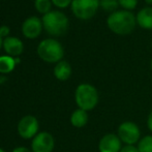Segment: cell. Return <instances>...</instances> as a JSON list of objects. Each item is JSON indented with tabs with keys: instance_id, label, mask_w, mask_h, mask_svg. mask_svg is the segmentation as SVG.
Instances as JSON below:
<instances>
[{
	"instance_id": "obj_20",
	"label": "cell",
	"mask_w": 152,
	"mask_h": 152,
	"mask_svg": "<svg viewBox=\"0 0 152 152\" xmlns=\"http://www.w3.org/2000/svg\"><path fill=\"white\" fill-rule=\"evenodd\" d=\"M52 3L54 4L56 7L60 8V10H63V8H66L68 6H70L72 0H51Z\"/></svg>"
},
{
	"instance_id": "obj_4",
	"label": "cell",
	"mask_w": 152,
	"mask_h": 152,
	"mask_svg": "<svg viewBox=\"0 0 152 152\" xmlns=\"http://www.w3.org/2000/svg\"><path fill=\"white\" fill-rule=\"evenodd\" d=\"M36 53L42 61L48 63H58L64 56V49L57 39L46 38L38 44Z\"/></svg>"
},
{
	"instance_id": "obj_3",
	"label": "cell",
	"mask_w": 152,
	"mask_h": 152,
	"mask_svg": "<svg viewBox=\"0 0 152 152\" xmlns=\"http://www.w3.org/2000/svg\"><path fill=\"white\" fill-rule=\"evenodd\" d=\"M75 100L79 109H82L86 112L93 110L99 100L97 89L91 84L82 83L75 91Z\"/></svg>"
},
{
	"instance_id": "obj_19",
	"label": "cell",
	"mask_w": 152,
	"mask_h": 152,
	"mask_svg": "<svg viewBox=\"0 0 152 152\" xmlns=\"http://www.w3.org/2000/svg\"><path fill=\"white\" fill-rule=\"evenodd\" d=\"M118 2L119 6H121L124 10H128V12H132L138 5V0H118Z\"/></svg>"
},
{
	"instance_id": "obj_11",
	"label": "cell",
	"mask_w": 152,
	"mask_h": 152,
	"mask_svg": "<svg viewBox=\"0 0 152 152\" xmlns=\"http://www.w3.org/2000/svg\"><path fill=\"white\" fill-rule=\"evenodd\" d=\"M4 52L6 55L12 56L14 58L20 57V55L24 51V44L19 37L16 36H8L6 38H3V45H2Z\"/></svg>"
},
{
	"instance_id": "obj_25",
	"label": "cell",
	"mask_w": 152,
	"mask_h": 152,
	"mask_svg": "<svg viewBox=\"0 0 152 152\" xmlns=\"http://www.w3.org/2000/svg\"><path fill=\"white\" fill-rule=\"evenodd\" d=\"M2 45H3V38L0 36V50H1V48H2Z\"/></svg>"
},
{
	"instance_id": "obj_17",
	"label": "cell",
	"mask_w": 152,
	"mask_h": 152,
	"mask_svg": "<svg viewBox=\"0 0 152 152\" xmlns=\"http://www.w3.org/2000/svg\"><path fill=\"white\" fill-rule=\"evenodd\" d=\"M139 152H152V134L145 136L138 143Z\"/></svg>"
},
{
	"instance_id": "obj_28",
	"label": "cell",
	"mask_w": 152,
	"mask_h": 152,
	"mask_svg": "<svg viewBox=\"0 0 152 152\" xmlns=\"http://www.w3.org/2000/svg\"><path fill=\"white\" fill-rule=\"evenodd\" d=\"M150 67H151V72H152V60H151V63H150Z\"/></svg>"
},
{
	"instance_id": "obj_16",
	"label": "cell",
	"mask_w": 152,
	"mask_h": 152,
	"mask_svg": "<svg viewBox=\"0 0 152 152\" xmlns=\"http://www.w3.org/2000/svg\"><path fill=\"white\" fill-rule=\"evenodd\" d=\"M52 1L51 0H35L34 1V6L37 12L42 14V16L51 12L52 8Z\"/></svg>"
},
{
	"instance_id": "obj_9",
	"label": "cell",
	"mask_w": 152,
	"mask_h": 152,
	"mask_svg": "<svg viewBox=\"0 0 152 152\" xmlns=\"http://www.w3.org/2000/svg\"><path fill=\"white\" fill-rule=\"evenodd\" d=\"M42 29H44V27H42V19L35 16L27 18L21 26L22 34L29 39H34V38L38 37L42 34Z\"/></svg>"
},
{
	"instance_id": "obj_13",
	"label": "cell",
	"mask_w": 152,
	"mask_h": 152,
	"mask_svg": "<svg viewBox=\"0 0 152 152\" xmlns=\"http://www.w3.org/2000/svg\"><path fill=\"white\" fill-rule=\"evenodd\" d=\"M53 72H54V76L57 80L66 81L70 78V76H72V69L70 64L68 63L67 61L61 60V61H59L58 63H56Z\"/></svg>"
},
{
	"instance_id": "obj_24",
	"label": "cell",
	"mask_w": 152,
	"mask_h": 152,
	"mask_svg": "<svg viewBox=\"0 0 152 152\" xmlns=\"http://www.w3.org/2000/svg\"><path fill=\"white\" fill-rule=\"evenodd\" d=\"M12 152H32V151L30 150V149L26 148V147L21 146V147H17V148H15Z\"/></svg>"
},
{
	"instance_id": "obj_29",
	"label": "cell",
	"mask_w": 152,
	"mask_h": 152,
	"mask_svg": "<svg viewBox=\"0 0 152 152\" xmlns=\"http://www.w3.org/2000/svg\"><path fill=\"white\" fill-rule=\"evenodd\" d=\"M151 47H152V42H151Z\"/></svg>"
},
{
	"instance_id": "obj_27",
	"label": "cell",
	"mask_w": 152,
	"mask_h": 152,
	"mask_svg": "<svg viewBox=\"0 0 152 152\" xmlns=\"http://www.w3.org/2000/svg\"><path fill=\"white\" fill-rule=\"evenodd\" d=\"M0 152H6L4 149H2V148H0Z\"/></svg>"
},
{
	"instance_id": "obj_8",
	"label": "cell",
	"mask_w": 152,
	"mask_h": 152,
	"mask_svg": "<svg viewBox=\"0 0 152 152\" xmlns=\"http://www.w3.org/2000/svg\"><path fill=\"white\" fill-rule=\"evenodd\" d=\"M55 147V140L50 132H38L31 143L32 152H52Z\"/></svg>"
},
{
	"instance_id": "obj_6",
	"label": "cell",
	"mask_w": 152,
	"mask_h": 152,
	"mask_svg": "<svg viewBox=\"0 0 152 152\" xmlns=\"http://www.w3.org/2000/svg\"><path fill=\"white\" fill-rule=\"evenodd\" d=\"M117 136L125 145H134L141 140V130L134 122L124 121L118 126Z\"/></svg>"
},
{
	"instance_id": "obj_23",
	"label": "cell",
	"mask_w": 152,
	"mask_h": 152,
	"mask_svg": "<svg viewBox=\"0 0 152 152\" xmlns=\"http://www.w3.org/2000/svg\"><path fill=\"white\" fill-rule=\"evenodd\" d=\"M147 127H148V129L152 132V110H151V112L149 113L148 118H147Z\"/></svg>"
},
{
	"instance_id": "obj_7",
	"label": "cell",
	"mask_w": 152,
	"mask_h": 152,
	"mask_svg": "<svg viewBox=\"0 0 152 152\" xmlns=\"http://www.w3.org/2000/svg\"><path fill=\"white\" fill-rule=\"evenodd\" d=\"M39 123L38 120L32 115L24 116L18 123V132L21 138L25 140L33 139L38 134Z\"/></svg>"
},
{
	"instance_id": "obj_21",
	"label": "cell",
	"mask_w": 152,
	"mask_h": 152,
	"mask_svg": "<svg viewBox=\"0 0 152 152\" xmlns=\"http://www.w3.org/2000/svg\"><path fill=\"white\" fill-rule=\"evenodd\" d=\"M10 29L8 26H6V25L0 26V36H1L2 38L8 37V36H10Z\"/></svg>"
},
{
	"instance_id": "obj_1",
	"label": "cell",
	"mask_w": 152,
	"mask_h": 152,
	"mask_svg": "<svg viewBox=\"0 0 152 152\" xmlns=\"http://www.w3.org/2000/svg\"><path fill=\"white\" fill-rule=\"evenodd\" d=\"M107 26L117 35H127L132 33L137 26L136 16L128 10H118L109 15L107 18Z\"/></svg>"
},
{
	"instance_id": "obj_14",
	"label": "cell",
	"mask_w": 152,
	"mask_h": 152,
	"mask_svg": "<svg viewBox=\"0 0 152 152\" xmlns=\"http://www.w3.org/2000/svg\"><path fill=\"white\" fill-rule=\"evenodd\" d=\"M88 122V114L82 109H77L70 115V123L77 128H82Z\"/></svg>"
},
{
	"instance_id": "obj_5",
	"label": "cell",
	"mask_w": 152,
	"mask_h": 152,
	"mask_svg": "<svg viewBox=\"0 0 152 152\" xmlns=\"http://www.w3.org/2000/svg\"><path fill=\"white\" fill-rule=\"evenodd\" d=\"M100 7V0H72V12L76 18L86 21L93 18Z\"/></svg>"
},
{
	"instance_id": "obj_12",
	"label": "cell",
	"mask_w": 152,
	"mask_h": 152,
	"mask_svg": "<svg viewBox=\"0 0 152 152\" xmlns=\"http://www.w3.org/2000/svg\"><path fill=\"white\" fill-rule=\"evenodd\" d=\"M137 25L143 29L151 30L152 29V6L143 7L138 12L136 16Z\"/></svg>"
},
{
	"instance_id": "obj_18",
	"label": "cell",
	"mask_w": 152,
	"mask_h": 152,
	"mask_svg": "<svg viewBox=\"0 0 152 152\" xmlns=\"http://www.w3.org/2000/svg\"><path fill=\"white\" fill-rule=\"evenodd\" d=\"M119 2L118 0H100V7L107 12H112L118 10Z\"/></svg>"
},
{
	"instance_id": "obj_2",
	"label": "cell",
	"mask_w": 152,
	"mask_h": 152,
	"mask_svg": "<svg viewBox=\"0 0 152 152\" xmlns=\"http://www.w3.org/2000/svg\"><path fill=\"white\" fill-rule=\"evenodd\" d=\"M42 27L52 36H61L66 33L69 26L67 16L60 10H51L42 18Z\"/></svg>"
},
{
	"instance_id": "obj_15",
	"label": "cell",
	"mask_w": 152,
	"mask_h": 152,
	"mask_svg": "<svg viewBox=\"0 0 152 152\" xmlns=\"http://www.w3.org/2000/svg\"><path fill=\"white\" fill-rule=\"evenodd\" d=\"M17 63L14 57L8 55H2L0 56V74L7 75L15 69Z\"/></svg>"
},
{
	"instance_id": "obj_26",
	"label": "cell",
	"mask_w": 152,
	"mask_h": 152,
	"mask_svg": "<svg viewBox=\"0 0 152 152\" xmlns=\"http://www.w3.org/2000/svg\"><path fill=\"white\" fill-rule=\"evenodd\" d=\"M145 2H146V4H148V5H151L152 4V0H145Z\"/></svg>"
},
{
	"instance_id": "obj_22",
	"label": "cell",
	"mask_w": 152,
	"mask_h": 152,
	"mask_svg": "<svg viewBox=\"0 0 152 152\" xmlns=\"http://www.w3.org/2000/svg\"><path fill=\"white\" fill-rule=\"evenodd\" d=\"M120 152H139V149L134 145H125L121 148Z\"/></svg>"
},
{
	"instance_id": "obj_10",
	"label": "cell",
	"mask_w": 152,
	"mask_h": 152,
	"mask_svg": "<svg viewBox=\"0 0 152 152\" xmlns=\"http://www.w3.org/2000/svg\"><path fill=\"white\" fill-rule=\"evenodd\" d=\"M121 148L122 142L115 134H106L98 143L99 152H120Z\"/></svg>"
}]
</instances>
